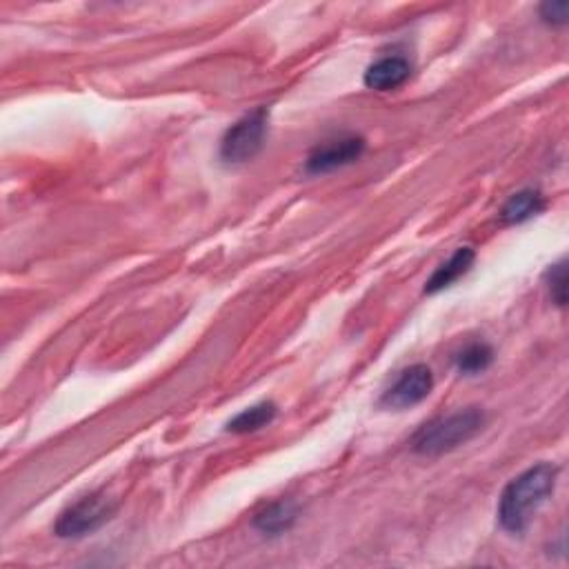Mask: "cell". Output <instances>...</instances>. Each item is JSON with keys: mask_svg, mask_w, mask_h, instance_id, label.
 I'll return each mask as SVG.
<instances>
[{"mask_svg": "<svg viewBox=\"0 0 569 569\" xmlns=\"http://www.w3.org/2000/svg\"><path fill=\"white\" fill-rule=\"evenodd\" d=\"M547 289L558 307L567 305V263L558 261L547 272Z\"/></svg>", "mask_w": 569, "mask_h": 569, "instance_id": "cell-13", "label": "cell"}, {"mask_svg": "<svg viewBox=\"0 0 569 569\" xmlns=\"http://www.w3.org/2000/svg\"><path fill=\"white\" fill-rule=\"evenodd\" d=\"M276 414H278V407L272 401L258 403V405L243 409L241 414H236L232 421L227 423V429L232 434H252L272 423Z\"/></svg>", "mask_w": 569, "mask_h": 569, "instance_id": "cell-11", "label": "cell"}, {"mask_svg": "<svg viewBox=\"0 0 569 569\" xmlns=\"http://www.w3.org/2000/svg\"><path fill=\"white\" fill-rule=\"evenodd\" d=\"M363 152H365V141L361 136L338 138V141L316 147L314 152L309 154L305 169L307 174L314 176L336 172V169L356 163L358 158L363 156Z\"/></svg>", "mask_w": 569, "mask_h": 569, "instance_id": "cell-6", "label": "cell"}, {"mask_svg": "<svg viewBox=\"0 0 569 569\" xmlns=\"http://www.w3.org/2000/svg\"><path fill=\"white\" fill-rule=\"evenodd\" d=\"M116 509V501L109 498L105 492L87 494L58 516L54 534L58 538H85L112 521Z\"/></svg>", "mask_w": 569, "mask_h": 569, "instance_id": "cell-3", "label": "cell"}, {"mask_svg": "<svg viewBox=\"0 0 569 569\" xmlns=\"http://www.w3.org/2000/svg\"><path fill=\"white\" fill-rule=\"evenodd\" d=\"M412 76V65L403 56H385L367 67L365 85L376 92H392L407 83Z\"/></svg>", "mask_w": 569, "mask_h": 569, "instance_id": "cell-7", "label": "cell"}, {"mask_svg": "<svg viewBox=\"0 0 569 569\" xmlns=\"http://www.w3.org/2000/svg\"><path fill=\"white\" fill-rule=\"evenodd\" d=\"M454 361H456L458 372L465 376H476V374H483L485 369L492 365L494 352L487 343H469L456 354Z\"/></svg>", "mask_w": 569, "mask_h": 569, "instance_id": "cell-12", "label": "cell"}, {"mask_svg": "<svg viewBox=\"0 0 569 569\" xmlns=\"http://www.w3.org/2000/svg\"><path fill=\"white\" fill-rule=\"evenodd\" d=\"M432 389H434V376L429 372V367L412 365L407 367L405 372H401L394 385L383 394L381 405L387 409H396V412H403V409L423 403L425 398L432 394Z\"/></svg>", "mask_w": 569, "mask_h": 569, "instance_id": "cell-5", "label": "cell"}, {"mask_svg": "<svg viewBox=\"0 0 569 569\" xmlns=\"http://www.w3.org/2000/svg\"><path fill=\"white\" fill-rule=\"evenodd\" d=\"M485 425V414L478 407L458 409L454 414L434 418L412 438V449L421 456H441L469 443Z\"/></svg>", "mask_w": 569, "mask_h": 569, "instance_id": "cell-2", "label": "cell"}, {"mask_svg": "<svg viewBox=\"0 0 569 569\" xmlns=\"http://www.w3.org/2000/svg\"><path fill=\"white\" fill-rule=\"evenodd\" d=\"M545 209V198L538 189H523L509 196V201L501 209V218L507 225H521L527 223L529 218L538 216Z\"/></svg>", "mask_w": 569, "mask_h": 569, "instance_id": "cell-9", "label": "cell"}, {"mask_svg": "<svg viewBox=\"0 0 569 569\" xmlns=\"http://www.w3.org/2000/svg\"><path fill=\"white\" fill-rule=\"evenodd\" d=\"M558 467L538 463L509 483L498 501V523L509 534H523L532 516L552 496Z\"/></svg>", "mask_w": 569, "mask_h": 569, "instance_id": "cell-1", "label": "cell"}, {"mask_svg": "<svg viewBox=\"0 0 569 569\" xmlns=\"http://www.w3.org/2000/svg\"><path fill=\"white\" fill-rule=\"evenodd\" d=\"M541 18L547 25H565L569 18V5L567 3H545L541 5Z\"/></svg>", "mask_w": 569, "mask_h": 569, "instance_id": "cell-14", "label": "cell"}, {"mask_svg": "<svg viewBox=\"0 0 569 569\" xmlns=\"http://www.w3.org/2000/svg\"><path fill=\"white\" fill-rule=\"evenodd\" d=\"M298 518V507L292 501H278L256 514L254 527L267 536H281L294 527Z\"/></svg>", "mask_w": 569, "mask_h": 569, "instance_id": "cell-10", "label": "cell"}, {"mask_svg": "<svg viewBox=\"0 0 569 569\" xmlns=\"http://www.w3.org/2000/svg\"><path fill=\"white\" fill-rule=\"evenodd\" d=\"M474 258H476V254H474L472 247L456 249L452 258L438 267L436 272L432 274V278H429V281L425 283V294H438V292H443V289L452 287L458 278H463L469 269H472Z\"/></svg>", "mask_w": 569, "mask_h": 569, "instance_id": "cell-8", "label": "cell"}, {"mask_svg": "<svg viewBox=\"0 0 569 569\" xmlns=\"http://www.w3.org/2000/svg\"><path fill=\"white\" fill-rule=\"evenodd\" d=\"M269 114L265 107L254 109L252 114H245L241 121H236L227 129L221 141V158L227 165H241L252 161L261 152L267 136Z\"/></svg>", "mask_w": 569, "mask_h": 569, "instance_id": "cell-4", "label": "cell"}]
</instances>
